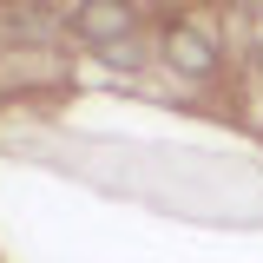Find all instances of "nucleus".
<instances>
[{"mask_svg":"<svg viewBox=\"0 0 263 263\" xmlns=\"http://www.w3.org/2000/svg\"><path fill=\"white\" fill-rule=\"evenodd\" d=\"M164 60H171V72H184V79H217V46L204 40L197 27H164Z\"/></svg>","mask_w":263,"mask_h":263,"instance_id":"obj_1","label":"nucleus"},{"mask_svg":"<svg viewBox=\"0 0 263 263\" xmlns=\"http://www.w3.org/2000/svg\"><path fill=\"white\" fill-rule=\"evenodd\" d=\"M132 27H138L132 7H79V13H72V33H79V40H99L105 53L132 46Z\"/></svg>","mask_w":263,"mask_h":263,"instance_id":"obj_2","label":"nucleus"}]
</instances>
